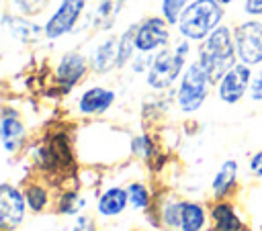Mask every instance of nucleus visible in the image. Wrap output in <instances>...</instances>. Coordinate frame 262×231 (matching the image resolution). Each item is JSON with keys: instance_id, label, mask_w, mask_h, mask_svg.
Listing matches in <instances>:
<instances>
[{"instance_id": "obj_1", "label": "nucleus", "mask_w": 262, "mask_h": 231, "mask_svg": "<svg viewBox=\"0 0 262 231\" xmlns=\"http://www.w3.org/2000/svg\"><path fill=\"white\" fill-rule=\"evenodd\" d=\"M194 59L207 70L213 82H217L229 67L237 63L235 43H233V25L221 22L205 41L196 43Z\"/></svg>"}, {"instance_id": "obj_2", "label": "nucleus", "mask_w": 262, "mask_h": 231, "mask_svg": "<svg viewBox=\"0 0 262 231\" xmlns=\"http://www.w3.org/2000/svg\"><path fill=\"white\" fill-rule=\"evenodd\" d=\"M194 43L188 39H178L172 47H164L154 53L151 65L145 72V82L151 90H168L174 84H178L184 67L190 61V55L194 53Z\"/></svg>"}, {"instance_id": "obj_3", "label": "nucleus", "mask_w": 262, "mask_h": 231, "mask_svg": "<svg viewBox=\"0 0 262 231\" xmlns=\"http://www.w3.org/2000/svg\"><path fill=\"white\" fill-rule=\"evenodd\" d=\"M225 18L227 8L217 0H190L176 22V31L178 37L188 39L192 43H201L221 22H225Z\"/></svg>"}, {"instance_id": "obj_4", "label": "nucleus", "mask_w": 262, "mask_h": 231, "mask_svg": "<svg viewBox=\"0 0 262 231\" xmlns=\"http://www.w3.org/2000/svg\"><path fill=\"white\" fill-rule=\"evenodd\" d=\"M213 88H215V82L211 80L207 70L196 59H190L188 65L184 67V72L176 84V92H174L178 110L182 114L199 112L203 108V104L207 102Z\"/></svg>"}, {"instance_id": "obj_5", "label": "nucleus", "mask_w": 262, "mask_h": 231, "mask_svg": "<svg viewBox=\"0 0 262 231\" xmlns=\"http://www.w3.org/2000/svg\"><path fill=\"white\" fill-rule=\"evenodd\" d=\"M233 43L237 61L262 67V18H237L233 22Z\"/></svg>"}, {"instance_id": "obj_6", "label": "nucleus", "mask_w": 262, "mask_h": 231, "mask_svg": "<svg viewBox=\"0 0 262 231\" xmlns=\"http://www.w3.org/2000/svg\"><path fill=\"white\" fill-rule=\"evenodd\" d=\"M252 74H254V67L246 65L242 61H237L233 67H229L215 82V96H217V100L223 102V104H227V106L239 104L248 96Z\"/></svg>"}, {"instance_id": "obj_7", "label": "nucleus", "mask_w": 262, "mask_h": 231, "mask_svg": "<svg viewBox=\"0 0 262 231\" xmlns=\"http://www.w3.org/2000/svg\"><path fill=\"white\" fill-rule=\"evenodd\" d=\"M172 25L160 16L143 18L135 29V47L137 53H156L170 45L172 41Z\"/></svg>"}, {"instance_id": "obj_8", "label": "nucleus", "mask_w": 262, "mask_h": 231, "mask_svg": "<svg viewBox=\"0 0 262 231\" xmlns=\"http://www.w3.org/2000/svg\"><path fill=\"white\" fill-rule=\"evenodd\" d=\"M209 231H250V227L233 198H211Z\"/></svg>"}, {"instance_id": "obj_9", "label": "nucleus", "mask_w": 262, "mask_h": 231, "mask_svg": "<svg viewBox=\"0 0 262 231\" xmlns=\"http://www.w3.org/2000/svg\"><path fill=\"white\" fill-rule=\"evenodd\" d=\"M84 6H86V0H61L57 10L45 22L43 35L47 39H59L66 33H70L76 27L78 18L82 16Z\"/></svg>"}, {"instance_id": "obj_10", "label": "nucleus", "mask_w": 262, "mask_h": 231, "mask_svg": "<svg viewBox=\"0 0 262 231\" xmlns=\"http://www.w3.org/2000/svg\"><path fill=\"white\" fill-rule=\"evenodd\" d=\"M25 194L10 184H0V231L16 229L25 219Z\"/></svg>"}, {"instance_id": "obj_11", "label": "nucleus", "mask_w": 262, "mask_h": 231, "mask_svg": "<svg viewBox=\"0 0 262 231\" xmlns=\"http://www.w3.org/2000/svg\"><path fill=\"white\" fill-rule=\"evenodd\" d=\"M239 174H242V168L237 159L233 157L223 159L209 184L211 198H233L239 188Z\"/></svg>"}, {"instance_id": "obj_12", "label": "nucleus", "mask_w": 262, "mask_h": 231, "mask_svg": "<svg viewBox=\"0 0 262 231\" xmlns=\"http://www.w3.org/2000/svg\"><path fill=\"white\" fill-rule=\"evenodd\" d=\"M88 63H90V61H86V57H84L82 53H78V51L66 53V55L59 59L57 67H55V78H57V82H59L66 90L72 88V86H76V84L84 78V74H86V70H88Z\"/></svg>"}, {"instance_id": "obj_13", "label": "nucleus", "mask_w": 262, "mask_h": 231, "mask_svg": "<svg viewBox=\"0 0 262 231\" xmlns=\"http://www.w3.org/2000/svg\"><path fill=\"white\" fill-rule=\"evenodd\" d=\"M180 231H209V204L182 198Z\"/></svg>"}, {"instance_id": "obj_14", "label": "nucleus", "mask_w": 262, "mask_h": 231, "mask_svg": "<svg viewBox=\"0 0 262 231\" xmlns=\"http://www.w3.org/2000/svg\"><path fill=\"white\" fill-rule=\"evenodd\" d=\"M0 141L6 151H16L25 141V127L14 110H4L0 117Z\"/></svg>"}, {"instance_id": "obj_15", "label": "nucleus", "mask_w": 262, "mask_h": 231, "mask_svg": "<svg viewBox=\"0 0 262 231\" xmlns=\"http://www.w3.org/2000/svg\"><path fill=\"white\" fill-rule=\"evenodd\" d=\"M115 102V92L102 86H94L88 88L80 100H78V108L82 114H102L111 108V104Z\"/></svg>"}, {"instance_id": "obj_16", "label": "nucleus", "mask_w": 262, "mask_h": 231, "mask_svg": "<svg viewBox=\"0 0 262 231\" xmlns=\"http://www.w3.org/2000/svg\"><path fill=\"white\" fill-rule=\"evenodd\" d=\"M117 49H119V39L117 37H108L104 39L100 45L94 47L92 55H90V67L96 74H106L113 67H117Z\"/></svg>"}, {"instance_id": "obj_17", "label": "nucleus", "mask_w": 262, "mask_h": 231, "mask_svg": "<svg viewBox=\"0 0 262 231\" xmlns=\"http://www.w3.org/2000/svg\"><path fill=\"white\" fill-rule=\"evenodd\" d=\"M129 204V196H127V188L115 186L108 188L100 194L98 204H96V213L100 217H117L125 211V206Z\"/></svg>"}, {"instance_id": "obj_18", "label": "nucleus", "mask_w": 262, "mask_h": 231, "mask_svg": "<svg viewBox=\"0 0 262 231\" xmlns=\"http://www.w3.org/2000/svg\"><path fill=\"white\" fill-rule=\"evenodd\" d=\"M4 25L8 29V33L18 39V41H35L39 35H41V27L37 22H31L27 16H12V14H6L4 16Z\"/></svg>"}, {"instance_id": "obj_19", "label": "nucleus", "mask_w": 262, "mask_h": 231, "mask_svg": "<svg viewBox=\"0 0 262 231\" xmlns=\"http://www.w3.org/2000/svg\"><path fill=\"white\" fill-rule=\"evenodd\" d=\"M127 2L129 0H100L96 10H94V16H92L94 27L96 29H111Z\"/></svg>"}, {"instance_id": "obj_20", "label": "nucleus", "mask_w": 262, "mask_h": 231, "mask_svg": "<svg viewBox=\"0 0 262 231\" xmlns=\"http://www.w3.org/2000/svg\"><path fill=\"white\" fill-rule=\"evenodd\" d=\"M180 211H182V198L176 196L166 198L158 209L160 225H164L168 231H180Z\"/></svg>"}, {"instance_id": "obj_21", "label": "nucleus", "mask_w": 262, "mask_h": 231, "mask_svg": "<svg viewBox=\"0 0 262 231\" xmlns=\"http://www.w3.org/2000/svg\"><path fill=\"white\" fill-rule=\"evenodd\" d=\"M135 29L137 25L129 27L121 37H119V49H117V67H125L129 61H133L135 57Z\"/></svg>"}, {"instance_id": "obj_22", "label": "nucleus", "mask_w": 262, "mask_h": 231, "mask_svg": "<svg viewBox=\"0 0 262 231\" xmlns=\"http://www.w3.org/2000/svg\"><path fill=\"white\" fill-rule=\"evenodd\" d=\"M127 196H129L131 209H135V211H147L149 209L151 194L143 182H131L127 186Z\"/></svg>"}, {"instance_id": "obj_23", "label": "nucleus", "mask_w": 262, "mask_h": 231, "mask_svg": "<svg viewBox=\"0 0 262 231\" xmlns=\"http://www.w3.org/2000/svg\"><path fill=\"white\" fill-rule=\"evenodd\" d=\"M25 200H27V206L33 213H41L47 206V202H49V192L41 184H31L25 190Z\"/></svg>"}, {"instance_id": "obj_24", "label": "nucleus", "mask_w": 262, "mask_h": 231, "mask_svg": "<svg viewBox=\"0 0 262 231\" xmlns=\"http://www.w3.org/2000/svg\"><path fill=\"white\" fill-rule=\"evenodd\" d=\"M188 2L190 0H162L160 2V12L172 27H176V22H178V18H180V14H182V10L186 8Z\"/></svg>"}, {"instance_id": "obj_25", "label": "nucleus", "mask_w": 262, "mask_h": 231, "mask_svg": "<svg viewBox=\"0 0 262 231\" xmlns=\"http://www.w3.org/2000/svg\"><path fill=\"white\" fill-rule=\"evenodd\" d=\"M84 204H86V200L78 192H66L59 198V213H63V215H76Z\"/></svg>"}, {"instance_id": "obj_26", "label": "nucleus", "mask_w": 262, "mask_h": 231, "mask_svg": "<svg viewBox=\"0 0 262 231\" xmlns=\"http://www.w3.org/2000/svg\"><path fill=\"white\" fill-rule=\"evenodd\" d=\"M51 0H12V6L23 14V16H33L39 14Z\"/></svg>"}, {"instance_id": "obj_27", "label": "nucleus", "mask_w": 262, "mask_h": 231, "mask_svg": "<svg viewBox=\"0 0 262 231\" xmlns=\"http://www.w3.org/2000/svg\"><path fill=\"white\" fill-rule=\"evenodd\" d=\"M246 98H248L252 104H262V67H256V70H254Z\"/></svg>"}, {"instance_id": "obj_28", "label": "nucleus", "mask_w": 262, "mask_h": 231, "mask_svg": "<svg viewBox=\"0 0 262 231\" xmlns=\"http://www.w3.org/2000/svg\"><path fill=\"white\" fill-rule=\"evenodd\" d=\"M239 18H262V0H242Z\"/></svg>"}, {"instance_id": "obj_29", "label": "nucleus", "mask_w": 262, "mask_h": 231, "mask_svg": "<svg viewBox=\"0 0 262 231\" xmlns=\"http://www.w3.org/2000/svg\"><path fill=\"white\" fill-rule=\"evenodd\" d=\"M131 151L135 155H139V157H149L154 153V143H151V139L147 135H139V137H135L131 141Z\"/></svg>"}, {"instance_id": "obj_30", "label": "nucleus", "mask_w": 262, "mask_h": 231, "mask_svg": "<svg viewBox=\"0 0 262 231\" xmlns=\"http://www.w3.org/2000/svg\"><path fill=\"white\" fill-rule=\"evenodd\" d=\"M248 174L254 178V180H262V147L256 149L250 157H248Z\"/></svg>"}, {"instance_id": "obj_31", "label": "nucleus", "mask_w": 262, "mask_h": 231, "mask_svg": "<svg viewBox=\"0 0 262 231\" xmlns=\"http://www.w3.org/2000/svg\"><path fill=\"white\" fill-rule=\"evenodd\" d=\"M74 231H96V225H94V221L88 215H82V217L76 219Z\"/></svg>"}, {"instance_id": "obj_32", "label": "nucleus", "mask_w": 262, "mask_h": 231, "mask_svg": "<svg viewBox=\"0 0 262 231\" xmlns=\"http://www.w3.org/2000/svg\"><path fill=\"white\" fill-rule=\"evenodd\" d=\"M219 4H223L225 8H229V6H233V4H237V2H242V0H217Z\"/></svg>"}]
</instances>
